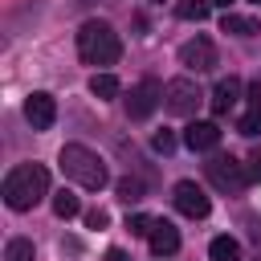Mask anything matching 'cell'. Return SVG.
I'll return each mask as SVG.
<instances>
[{
  "label": "cell",
  "mask_w": 261,
  "mask_h": 261,
  "mask_svg": "<svg viewBox=\"0 0 261 261\" xmlns=\"http://www.w3.org/2000/svg\"><path fill=\"white\" fill-rule=\"evenodd\" d=\"M0 192H4V204L12 212H29V208H37L49 196V171L41 163H20V167H12L4 175Z\"/></svg>",
  "instance_id": "1"
},
{
  "label": "cell",
  "mask_w": 261,
  "mask_h": 261,
  "mask_svg": "<svg viewBox=\"0 0 261 261\" xmlns=\"http://www.w3.org/2000/svg\"><path fill=\"white\" fill-rule=\"evenodd\" d=\"M77 53L86 65H114L122 57V41L106 20H86L77 29Z\"/></svg>",
  "instance_id": "2"
},
{
  "label": "cell",
  "mask_w": 261,
  "mask_h": 261,
  "mask_svg": "<svg viewBox=\"0 0 261 261\" xmlns=\"http://www.w3.org/2000/svg\"><path fill=\"white\" fill-rule=\"evenodd\" d=\"M57 163H61V171H65L73 184H82V188H90V192L106 188V163H102L90 147H82V143H65L61 155H57Z\"/></svg>",
  "instance_id": "3"
},
{
  "label": "cell",
  "mask_w": 261,
  "mask_h": 261,
  "mask_svg": "<svg viewBox=\"0 0 261 261\" xmlns=\"http://www.w3.org/2000/svg\"><path fill=\"white\" fill-rule=\"evenodd\" d=\"M200 86L192 82V77H171L167 86H163V106L175 114V118H188V114H196V106H200Z\"/></svg>",
  "instance_id": "4"
},
{
  "label": "cell",
  "mask_w": 261,
  "mask_h": 261,
  "mask_svg": "<svg viewBox=\"0 0 261 261\" xmlns=\"http://www.w3.org/2000/svg\"><path fill=\"white\" fill-rule=\"evenodd\" d=\"M204 171H208V179H212L220 192H241V188L249 184L245 167H241L232 155H212V159L204 163Z\"/></svg>",
  "instance_id": "5"
},
{
  "label": "cell",
  "mask_w": 261,
  "mask_h": 261,
  "mask_svg": "<svg viewBox=\"0 0 261 261\" xmlns=\"http://www.w3.org/2000/svg\"><path fill=\"white\" fill-rule=\"evenodd\" d=\"M179 65L192 69V73H208V69H216V45H212L208 37H192V41H184V45H179Z\"/></svg>",
  "instance_id": "6"
},
{
  "label": "cell",
  "mask_w": 261,
  "mask_h": 261,
  "mask_svg": "<svg viewBox=\"0 0 261 261\" xmlns=\"http://www.w3.org/2000/svg\"><path fill=\"white\" fill-rule=\"evenodd\" d=\"M171 200H175V208H179L184 216H192V220H204V216L212 212V200H208L204 188L192 184V179H179L175 192H171Z\"/></svg>",
  "instance_id": "7"
},
{
  "label": "cell",
  "mask_w": 261,
  "mask_h": 261,
  "mask_svg": "<svg viewBox=\"0 0 261 261\" xmlns=\"http://www.w3.org/2000/svg\"><path fill=\"white\" fill-rule=\"evenodd\" d=\"M159 102H163V86L151 82V77H143V82L130 90V98H126V114H130V118H147Z\"/></svg>",
  "instance_id": "8"
},
{
  "label": "cell",
  "mask_w": 261,
  "mask_h": 261,
  "mask_svg": "<svg viewBox=\"0 0 261 261\" xmlns=\"http://www.w3.org/2000/svg\"><path fill=\"white\" fill-rule=\"evenodd\" d=\"M24 118L33 122V130H49L53 118H57V102H53V94H45V90L29 94V98H24Z\"/></svg>",
  "instance_id": "9"
},
{
  "label": "cell",
  "mask_w": 261,
  "mask_h": 261,
  "mask_svg": "<svg viewBox=\"0 0 261 261\" xmlns=\"http://www.w3.org/2000/svg\"><path fill=\"white\" fill-rule=\"evenodd\" d=\"M151 253L155 257H171L175 249H179V228L171 224V220H155V228H151Z\"/></svg>",
  "instance_id": "10"
},
{
  "label": "cell",
  "mask_w": 261,
  "mask_h": 261,
  "mask_svg": "<svg viewBox=\"0 0 261 261\" xmlns=\"http://www.w3.org/2000/svg\"><path fill=\"white\" fill-rule=\"evenodd\" d=\"M237 98H241V77H220L216 90L208 94V106H212V114H228V106Z\"/></svg>",
  "instance_id": "11"
},
{
  "label": "cell",
  "mask_w": 261,
  "mask_h": 261,
  "mask_svg": "<svg viewBox=\"0 0 261 261\" xmlns=\"http://www.w3.org/2000/svg\"><path fill=\"white\" fill-rule=\"evenodd\" d=\"M184 143H188L192 151H212V147L220 143V126H216V122H192V126L184 130Z\"/></svg>",
  "instance_id": "12"
},
{
  "label": "cell",
  "mask_w": 261,
  "mask_h": 261,
  "mask_svg": "<svg viewBox=\"0 0 261 261\" xmlns=\"http://www.w3.org/2000/svg\"><path fill=\"white\" fill-rule=\"evenodd\" d=\"M220 29H224V33H237V37L261 33V24H257L253 16H237V12H224V16H220Z\"/></svg>",
  "instance_id": "13"
},
{
  "label": "cell",
  "mask_w": 261,
  "mask_h": 261,
  "mask_svg": "<svg viewBox=\"0 0 261 261\" xmlns=\"http://www.w3.org/2000/svg\"><path fill=\"white\" fill-rule=\"evenodd\" d=\"M118 90H122V86H118V77H114V73H94V77H90V94H94L98 102L118 98Z\"/></svg>",
  "instance_id": "14"
},
{
  "label": "cell",
  "mask_w": 261,
  "mask_h": 261,
  "mask_svg": "<svg viewBox=\"0 0 261 261\" xmlns=\"http://www.w3.org/2000/svg\"><path fill=\"white\" fill-rule=\"evenodd\" d=\"M208 257H212V261H241V245H237L232 237H216V241L208 245Z\"/></svg>",
  "instance_id": "15"
},
{
  "label": "cell",
  "mask_w": 261,
  "mask_h": 261,
  "mask_svg": "<svg viewBox=\"0 0 261 261\" xmlns=\"http://www.w3.org/2000/svg\"><path fill=\"white\" fill-rule=\"evenodd\" d=\"M53 212H57L61 220H69V216L82 212V204H77V196H73L69 188H61V192H53Z\"/></svg>",
  "instance_id": "16"
},
{
  "label": "cell",
  "mask_w": 261,
  "mask_h": 261,
  "mask_svg": "<svg viewBox=\"0 0 261 261\" xmlns=\"http://www.w3.org/2000/svg\"><path fill=\"white\" fill-rule=\"evenodd\" d=\"M208 8H212L208 0H179L175 4V16L179 20H208Z\"/></svg>",
  "instance_id": "17"
},
{
  "label": "cell",
  "mask_w": 261,
  "mask_h": 261,
  "mask_svg": "<svg viewBox=\"0 0 261 261\" xmlns=\"http://www.w3.org/2000/svg\"><path fill=\"white\" fill-rule=\"evenodd\" d=\"M4 261H37V253H33V241H24V237H12V241H8V249H4Z\"/></svg>",
  "instance_id": "18"
},
{
  "label": "cell",
  "mask_w": 261,
  "mask_h": 261,
  "mask_svg": "<svg viewBox=\"0 0 261 261\" xmlns=\"http://www.w3.org/2000/svg\"><path fill=\"white\" fill-rule=\"evenodd\" d=\"M118 200H126V204H135V200H143V179H135V175H126V179H118Z\"/></svg>",
  "instance_id": "19"
},
{
  "label": "cell",
  "mask_w": 261,
  "mask_h": 261,
  "mask_svg": "<svg viewBox=\"0 0 261 261\" xmlns=\"http://www.w3.org/2000/svg\"><path fill=\"white\" fill-rule=\"evenodd\" d=\"M126 228H130V232H135V237H151V228H155V220H151V216H143V212H139V216H130V220H126Z\"/></svg>",
  "instance_id": "20"
},
{
  "label": "cell",
  "mask_w": 261,
  "mask_h": 261,
  "mask_svg": "<svg viewBox=\"0 0 261 261\" xmlns=\"http://www.w3.org/2000/svg\"><path fill=\"white\" fill-rule=\"evenodd\" d=\"M241 135H249V139H253V135H261V106H257V110H249V114L241 118Z\"/></svg>",
  "instance_id": "21"
},
{
  "label": "cell",
  "mask_w": 261,
  "mask_h": 261,
  "mask_svg": "<svg viewBox=\"0 0 261 261\" xmlns=\"http://www.w3.org/2000/svg\"><path fill=\"white\" fill-rule=\"evenodd\" d=\"M245 175H249V184H261V151H253V155H249Z\"/></svg>",
  "instance_id": "22"
},
{
  "label": "cell",
  "mask_w": 261,
  "mask_h": 261,
  "mask_svg": "<svg viewBox=\"0 0 261 261\" xmlns=\"http://www.w3.org/2000/svg\"><path fill=\"white\" fill-rule=\"evenodd\" d=\"M151 143H155V151H163V155H167V151L175 147V139H171V130H159V135H155Z\"/></svg>",
  "instance_id": "23"
},
{
  "label": "cell",
  "mask_w": 261,
  "mask_h": 261,
  "mask_svg": "<svg viewBox=\"0 0 261 261\" xmlns=\"http://www.w3.org/2000/svg\"><path fill=\"white\" fill-rule=\"evenodd\" d=\"M106 220H110V216H106L102 208H94V212H86V224H90V228H102Z\"/></svg>",
  "instance_id": "24"
},
{
  "label": "cell",
  "mask_w": 261,
  "mask_h": 261,
  "mask_svg": "<svg viewBox=\"0 0 261 261\" xmlns=\"http://www.w3.org/2000/svg\"><path fill=\"white\" fill-rule=\"evenodd\" d=\"M249 98H253V110H257V106H261V82H253V86H249Z\"/></svg>",
  "instance_id": "25"
},
{
  "label": "cell",
  "mask_w": 261,
  "mask_h": 261,
  "mask_svg": "<svg viewBox=\"0 0 261 261\" xmlns=\"http://www.w3.org/2000/svg\"><path fill=\"white\" fill-rule=\"evenodd\" d=\"M106 261H126V253H122V249H110V253H106Z\"/></svg>",
  "instance_id": "26"
},
{
  "label": "cell",
  "mask_w": 261,
  "mask_h": 261,
  "mask_svg": "<svg viewBox=\"0 0 261 261\" xmlns=\"http://www.w3.org/2000/svg\"><path fill=\"white\" fill-rule=\"evenodd\" d=\"M208 4H216V8H224V12H228V4H232V0H208Z\"/></svg>",
  "instance_id": "27"
}]
</instances>
